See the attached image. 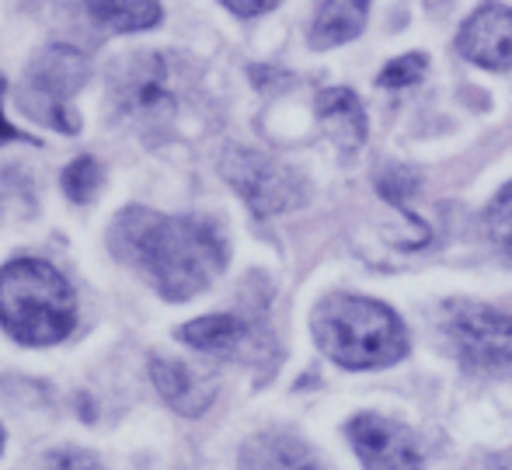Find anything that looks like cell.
<instances>
[{"instance_id": "cell-1", "label": "cell", "mask_w": 512, "mask_h": 470, "mask_svg": "<svg viewBox=\"0 0 512 470\" xmlns=\"http://www.w3.org/2000/svg\"><path fill=\"white\" fill-rule=\"evenodd\" d=\"M115 258L133 265L164 300L182 303L213 282L227 265V241L216 223L199 216H164L129 206L108 234Z\"/></svg>"}, {"instance_id": "cell-2", "label": "cell", "mask_w": 512, "mask_h": 470, "mask_svg": "<svg viewBox=\"0 0 512 470\" xmlns=\"http://www.w3.org/2000/svg\"><path fill=\"white\" fill-rule=\"evenodd\" d=\"M314 342L345 370H380L408 352L401 317L387 303L366 296H328L314 310Z\"/></svg>"}, {"instance_id": "cell-3", "label": "cell", "mask_w": 512, "mask_h": 470, "mask_svg": "<svg viewBox=\"0 0 512 470\" xmlns=\"http://www.w3.org/2000/svg\"><path fill=\"white\" fill-rule=\"evenodd\" d=\"M0 324L21 345H56L74 331L77 300L49 262L21 258L0 269Z\"/></svg>"}, {"instance_id": "cell-4", "label": "cell", "mask_w": 512, "mask_h": 470, "mask_svg": "<svg viewBox=\"0 0 512 470\" xmlns=\"http://www.w3.org/2000/svg\"><path fill=\"white\" fill-rule=\"evenodd\" d=\"M185 67L168 53L122 56L112 70V108L133 133L164 136L178 115Z\"/></svg>"}, {"instance_id": "cell-5", "label": "cell", "mask_w": 512, "mask_h": 470, "mask_svg": "<svg viewBox=\"0 0 512 470\" xmlns=\"http://www.w3.org/2000/svg\"><path fill=\"white\" fill-rule=\"evenodd\" d=\"M88 81V60L70 46H49L32 60L21 84V108L42 126L77 133L81 119L70 112V98Z\"/></svg>"}, {"instance_id": "cell-6", "label": "cell", "mask_w": 512, "mask_h": 470, "mask_svg": "<svg viewBox=\"0 0 512 470\" xmlns=\"http://www.w3.org/2000/svg\"><path fill=\"white\" fill-rule=\"evenodd\" d=\"M220 171L237 188L255 216H279L304 206L307 185L293 168L279 164L276 157L258 154L248 147H230L220 161Z\"/></svg>"}, {"instance_id": "cell-7", "label": "cell", "mask_w": 512, "mask_h": 470, "mask_svg": "<svg viewBox=\"0 0 512 470\" xmlns=\"http://www.w3.org/2000/svg\"><path fill=\"white\" fill-rule=\"evenodd\" d=\"M443 331L457 356L471 366H509L512 363V317L478 303H450L443 310Z\"/></svg>"}, {"instance_id": "cell-8", "label": "cell", "mask_w": 512, "mask_h": 470, "mask_svg": "<svg viewBox=\"0 0 512 470\" xmlns=\"http://www.w3.org/2000/svg\"><path fill=\"white\" fill-rule=\"evenodd\" d=\"M349 443L366 470H422L415 432L380 415H356L349 422Z\"/></svg>"}, {"instance_id": "cell-9", "label": "cell", "mask_w": 512, "mask_h": 470, "mask_svg": "<svg viewBox=\"0 0 512 470\" xmlns=\"http://www.w3.org/2000/svg\"><path fill=\"white\" fill-rule=\"evenodd\" d=\"M457 53L485 70H512V7L485 4L460 25Z\"/></svg>"}, {"instance_id": "cell-10", "label": "cell", "mask_w": 512, "mask_h": 470, "mask_svg": "<svg viewBox=\"0 0 512 470\" xmlns=\"http://www.w3.org/2000/svg\"><path fill=\"white\" fill-rule=\"evenodd\" d=\"M150 380H154L157 394L164 397L168 408H175L178 415H203L216 397L213 376L199 373L196 366L182 363V359L171 356H154L150 359Z\"/></svg>"}, {"instance_id": "cell-11", "label": "cell", "mask_w": 512, "mask_h": 470, "mask_svg": "<svg viewBox=\"0 0 512 470\" xmlns=\"http://www.w3.org/2000/svg\"><path fill=\"white\" fill-rule=\"evenodd\" d=\"M241 470H328L324 460L297 436L262 432L241 446Z\"/></svg>"}, {"instance_id": "cell-12", "label": "cell", "mask_w": 512, "mask_h": 470, "mask_svg": "<svg viewBox=\"0 0 512 470\" xmlns=\"http://www.w3.org/2000/svg\"><path fill=\"white\" fill-rule=\"evenodd\" d=\"M178 338L199 352H213V356H241V352L255 342V328L234 314H213V317H199V321L178 328Z\"/></svg>"}, {"instance_id": "cell-13", "label": "cell", "mask_w": 512, "mask_h": 470, "mask_svg": "<svg viewBox=\"0 0 512 470\" xmlns=\"http://www.w3.org/2000/svg\"><path fill=\"white\" fill-rule=\"evenodd\" d=\"M317 115L328 136L342 150H359L366 140V112L349 88H328L317 94Z\"/></svg>"}, {"instance_id": "cell-14", "label": "cell", "mask_w": 512, "mask_h": 470, "mask_svg": "<svg viewBox=\"0 0 512 470\" xmlns=\"http://www.w3.org/2000/svg\"><path fill=\"white\" fill-rule=\"evenodd\" d=\"M366 18H370V0H324L310 25V46L335 49L352 42L366 28Z\"/></svg>"}, {"instance_id": "cell-15", "label": "cell", "mask_w": 512, "mask_h": 470, "mask_svg": "<svg viewBox=\"0 0 512 470\" xmlns=\"http://www.w3.org/2000/svg\"><path fill=\"white\" fill-rule=\"evenodd\" d=\"M88 18L108 32H143L161 21V4L157 0H81Z\"/></svg>"}, {"instance_id": "cell-16", "label": "cell", "mask_w": 512, "mask_h": 470, "mask_svg": "<svg viewBox=\"0 0 512 470\" xmlns=\"http://www.w3.org/2000/svg\"><path fill=\"white\" fill-rule=\"evenodd\" d=\"M485 227H488V237H492L495 251L512 265V185H506L492 199V206H488V213H485Z\"/></svg>"}, {"instance_id": "cell-17", "label": "cell", "mask_w": 512, "mask_h": 470, "mask_svg": "<svg viewBox=\"0 0 512 470\" xmlns=\"http://www.w3.org/2000/svg\"><path fill=\"white\" fill-rule=\"evenodd\" d=\"M102 182H105L102 164L95 157H81V161H74L63 171V188H67V195L74 202H91L98 195V188H102Z\"/></svg>"}, {"instance_id": "cell-18", "label": "cell", "mask_w": 512, "mask_h": 470, "mask_svg": "<svg viewBox=\"0 0 512 470\" xmlns=\"http://www.w3.org/2000/svg\"><path fill=\"white\" fill-rule=\"evenodd\" d=\"M425 67H429V60H425L422 53L398 56V60H391L384 70H380L377 84H380V88H387V91L411 88V84H418L425 77Z\"/></svg>"}, {"instance_id": "cell-19", "label": "cell", "mask_w": 512, "mask_h": 470, "mask_svg": "<svg viewBox=\"0 0 512 470\" xmlns=\"http://www.w3.org/2000/svg\"><path fill=\"white\" fill-rule=\"evenodd\" d=\"M49 470H105V467L88 450H60L49 457Z\"/></svg>"}, {"instance_id": "cell-20", "label": "cell", "mask_w": 512, "mask_h": 470, "mask_svg": "<svg viewBox=\"0 0 512 470\" xmlns=\"http://www.w3.org/2000/svg\"><path fill=\"white\" fill-rule=\"evenodd\" d=\"M223 4H227L234 14H241V18H255V14L272 11L279 0H223Z\"/></svg>"}, {"instance_id": "cell-21", "label": "cell", "mask_w": 512, "mask_h": 470, "mask_svg": "<svg viewBox=\"0 0 512 470\" xmlns=\"http://www.w3.org/2000/svg\"><path fill=\"white\" fill-rule=\"evenodd\" d=\"M0 98H4V81H0ZM7 140H28L25 133H21V129H14L11 122L4 119V112H0V143H7ZM32 143V140H28Z\"/></svg>"}, {"instance_id": "cell-22", "label": "cell", "mask_w": 512, "mask_h": 470, "mask_svg": "<svg viewBox=\"0 0 512 470\" xmlns=\"http://www.w3.org/2000/svg\"><path fill=\"white\" fill-rule=\"evenodd\" d=\"M0 446H4V432H0Z\"/></svg>"}]
</instances>
